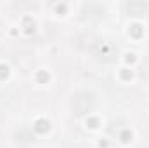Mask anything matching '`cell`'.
Returning a JSON list of instances; mask_svg holds the SVG:
<instances>
[{
	"label": "cell",
	"mask_w": 149,
	"mask_h": 148,
	"mask_svg": "<svg viewBox=\"0 0 149 148\" xmlns=\"http://www.w3.org/2000/svg\"><path fill=\"white\" fill-rule=\"evenodd\" d=\"M95 108V96L88 91L78 92L73 98V110L76 115H85Z\"/></svg>",
	"instance_id": "1"
},
{
	"label": "cell",
	"mask_w": 149,
	"mask_h": 148,
	"mask_svg": "<svg viewBox=\"0 0 149 148\" xmlns=\"http://www.w3.org/2000/svg\"><path fill=\"white\" fill-rule=\"evenodd\" d=\"M127 7H128L130 14H144L148 11V4H144V2H130Z\"/></svg>",
	"instance_id": "2"
}]
</instances>
